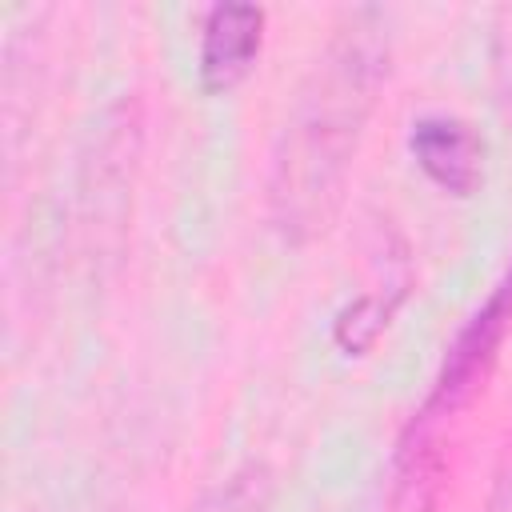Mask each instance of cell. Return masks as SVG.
Listing matches in <instances>:
<instances>
[{"mask_svg": "<svg viewBox=\"0 0 512 512\" xmlns=\"http://www.w3.org/2000/svg\"><path fill=\"white\" fill-rule=\"evenodd\" d=\"M408 156L444 196H472L484 184L488 144L472 120L456 112H424L408 124Z\"/></svg>", "mask_w": 512, "mask_h": 512, "instance_id": "cell-4", "label": "cell"}, {"mask_svg": "<svg viewBox=\"0 0 512 512\" xmlns=\"http://www.w3.org/2000/svg\"><path fill=\"white\" fill-rule=\"evenodd\" d=\"M488 72H492V100L512 132V4L496 12L492 20V40H488Z\"/></svg>", "mask_w": 512, "mask_h": 512, "instance_id": "cell-8", "label": "cell"}, {"mask_svg": "<svg viewBox=\"0 0 512 512\" xmlns=\"http://www.w3.org/2000/svg\"><path fill=\"white\" fill-rule=\"evenodd\" d=\"M388 72V16L380 8H344L304 68L272 140L264 212L284 244L316 240L340 212Z\"/></svg>", "mask_w": 512, "mask_h": 512, "instance_id": "cell-1", "label": "cell"}, {"mask_svg": "<svg viewBox=\"0 0 512 512\" xmlns=\"http://www.w3.org/2000/svg\"><path fill=\"white\" fill-rule=\"evenodd\" d=\"M508 332H512V260L496 276L488 296L468 312V320L448 340V348L440 356V368L428 384V396L416 408V416H412V424L400 440V460H412L444 420H452L460 408H468V400L492 376Z\"/></svg>", "mask_w": 512, "mask_h": 512, "instance_id": "cell-3", "label": "cell"}, {"mask_svg": "<svg viewBox=\"0 0 512 512\" xmlns=\"http://www.w3.org/2000/svg\"><path fill=\"white\" fill-rule=\"evenodd\" d=\"M268 12L256 4H212L196 36V80L208 96H224L248 80L264 52Z\"/></svg>", "mask_w": 512, "mask_h": 512, "instance_id": "cell-5", "label": "cell"}, {"mask_svg": "<svg viewBox=\"0 0 512 512\" xmlns=\"http://www.w3.org/2000/svg\"><path fill=\"white\" fill-rule=\"evenodd\" d=\"M404 292H408V280H396V284H388L384 292H360L356 300H348V304L336 312V320H332V340H336V348L348 352V356L368 352V348L380 340V332L388 328V320H392V312L400 308Z\"/></svg>", "mask_w": 512, "mask_h": 512, "instance_id": "cell-6", "label": "cell"}, {"mask_svg": "<svg viewBox=\"0 0 512 512\" xmlns=\"http://www.w3.org/2000/svg\"><path fill=\"white\" fill-rule=\"evenodd\" d=\"M480 512H512V428H508L504 448L496 456L492 484H488V496H484V508Z\"/></svg>", "mask_w": 512, "mask_h": 512, "instance_id": "cell-9", "label": "cell"}, {"mask_svg": "<svg viewBox=\"0 0 512 512\" xmlns=\"http://www.w3.org/2000/svg\"><path fill=\"white\" fill-rule=\"evenodd\" d=\"M188 512H272V476L264 464L248 460L204 488Z\"/></svg>", "mask_w": 512, "mask_h": 512, "instance_id": "cell-7", "label": "cell"}, {"mask_svg": "<svg viewBox=\"0 0 512 512\" xmlns=\"http://www.w3.org/2000/svg\"><path fill=\"white\" fill-rule=\"evenodd\" d=\"M140 140L144 116L136 96H120L112 108H104L100 128L88 140L84 168L76 176V232L84 240V256L96 264L120 252L140 168Z\"/></svg>", "mask_w": 512, "mask_h": 512, "instance_id": "cell-2", "label": "cell"}]
</instances>
